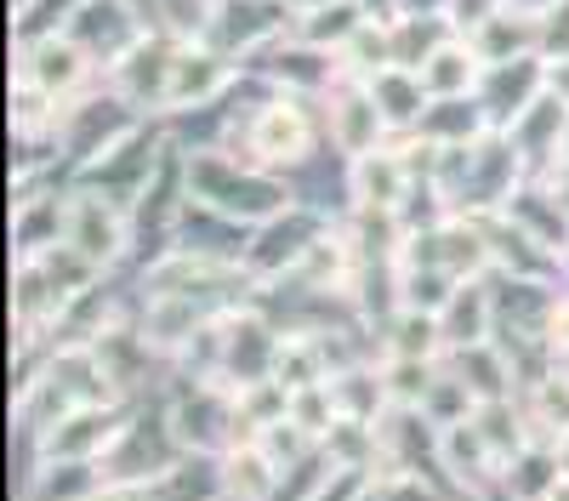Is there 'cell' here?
Masks as SVG:
<instances>
[{
  "instance_id": "74e56055",
  "label": "cell",
  "mask_w": 569,
  "mask_h": 501,
  "mask_svg": "<svg viewBox=\"0 0 569 501\" xmlns=\"http://www.w3.org/2000/svg\"><path fill=\"white\" fill-rule=\"evenodd\" d=\"M337 393H330V382H308V388H291V422L308 428L313 439L330 433V422H337Z\"/></svg>"
},
{
  "instance_id": "ee69618b",
  "label": "cell",
  "mask_w": 569,
  "mask_h": 501,
  "mask_svg": "<svg viewBox=\"0 0 569 501\" xmlns=\"http://www.w3.org/2000/svg\"><path fill=\"white\" fill-rule=\"evenodd\" d=\"M547 86L569 103V52H563V58H547Z\"/></svg>"
},
{
  "instance_id": "7bdbcfd3",
  "label": "cell",
  "mask_w": 569,
  "mask_h": 501,
  "mask_svg": "<svg viewBox=\"0 0 569 501\" xmlns=\"http://www.w3.org/2000/svg\"><path fill=\"white\" fill-rule=\"evenodd\" d=\"M552 348H569V285L558 291V313H552Z\"/></svg>"
},
{
  "instance_id": "7dc6e473",
  "label": "cell",
  "mask_w": 569,
  "mask_h": 501,
  "mask_svg": "<svg viewBox=\"0 0 569 501\" xmlns=\"http://www.w3.org/2000/svg\"><path fill=\"white\" fill-rule=\"evenodd\" d=\"M405 12H421V18H445L450 0H405Z\"/></svg>"
},
{
  "instance_id": "cb8c5ba5",
  "label": "cell",
  "mask_w": 569,
  "mask_h": 501,
  "mask_svg": "<svg viewBox=\"0 0 569 501\" xmlns=\"http://www.w3.org/2000/svg\"><path fill=\"white\" fill-rule=\"evenodd\" d=\"M370 98H376V109H382V120H388L393 131H416L421 114H427V103H433V91H427L421 69L388 63V69L370 74Z\"/></svg>"
},
{
  "instance_id": "ab89813d",
  "label": "cell",
  "mask_w": 569,
  "mask_h": 501,
  "mask_svg": "<svg viewBox=\"0 0 569 501\" xmlns=\"http://www.w3.org/2000/svg\"><path fill=\"white\" fill-rule=\"evenodd\" d=\"M501 7H507V0H450V12H445V18H450L456 34H479Z\"/></svg>"
},
{
  "instance_id": "f907efd6",
  "label": "cell",
  "mask_w": 569,
  "mask_h": 501,
  "mask_svg": "<svg viewBox=\"0 0 569 501\" xmlns=\"http://www.w3.org/2000/svg\"><path fill=\"white\" fill-rule=\"evenodd\" d=\"M563 154H569V137H563Z\"/></svg>"
},
{
  "instance_id": "4fadbf2b",
  "label": "cell",
  "mask_w": 569,
  "mask_h": 501,
  "mask_svg": "<svg viewBox=\"0 0 569 501\" xmlns=\"http://www.w3.org/2000/svg\"><path fill=\"white\" fill-rule=\"evenodd\" d=\"M251 234H257V222H240V217H228V211H217V206H206V200H188V194H182L166 246L200 251V257H222V262H246Z\"/></svg>"
},
{
  "instance_id": "e0dca14e",
  "label": "cell",
  "mask_w": 569,
  "mask_h": 501,
  "mask_svg": "<svg viewBox=\"0 0 569 501\" xmlns=\"http://www.w3.org/2000/svg\"><path fill=\"white\" fill-rule=\"evenodd\" d=\"M126 410H131V399H120V404H74L40 433L34 455H86V462H98L103 444L120 433Z\"/></svg>"
},
{
  "instance_id": "c3c4849f",
  "label": "cell",
  "mask_w": 569,
  "mask_h": 501,
  "mask_svg": "<svg viewBox=\"0 0 569 501\" xmlns=\"http://www.w3.org/2000/svg\"><path fill=\"white\" fill-rule=\"evenodd\" d=\"M518 7H530V12H547V7H552V0H518Z\"/></svg>"
},
{
  "instance_id": "52a82bcc",
  "label": "cell",
  "mask_w": 569,
  "mask_h": 501,
  "mask_svg": "<svg viewBox=\"0 0 569 501\" xmlns=\"http://www.w3.org/2000/svg\"><path fill=\"white\" fill-rule=\"evenodd\" d=\"M319 120H325V143L337 149L342 160H359V154L382 149L393 137V126L382 120V109H376V98H370V80H359V74H342L337 86L325 91Z\"/></svg>"
},
{
  "instance_id": "484cf974",
  "label": "cell",
  "mask_w": 569,
  "mask_h": 501,
  "mask_svg": "<svg viewBox=\"0 0 569 501\" xmlns=\"http://www.w3.org/2000/svg\"><path fill=\"white\" fill-rule=\"evenodd\" d=\"M376 348L382 353H421V359H445V325H439V313H427V308H410L399 302L388 319H376Z\"/></svg>"
},
{
  "instance_id": "d6a6232c",
  "label": "cell",
  "mask_w": 569,
  "mask_h": 501,
  "mask_svg": "<svg viewBox=\"0 0 569 501\" xmlns=\"http://www.w3.org/2000/svg\"><path fill=\"white\" fill-rule=\"evenodd\" d=\"M456 273L439 268V262H416V257H399V302L410 308H427V313H439L450 297H456Z\"/></svg>"
},
{
  "instance_id": "30bf717a",
  "label": "cell",
  "mask_w": 569,
  "mask_h": 501,
  "mask_svg": "<svg viewBox=\"0 0 569 501\" xmlns=\"http://www.w3.org/2000/svg\"><path fill=\"white\" fill-rule=\"evenodd\" d=\"M246 69L262 74V80H273L279 91H302V98H325V91L342 80V58L330 52V46L302 40L297 29H291V34H279V40H268Z\"/></svg>"
},
{
  "instance_id": "5b68a950",
  "label": "cell",
  "mask_w": 569,
  "mask_h": 501,
  "mask_svg": "<svg viewBox=\"0 0 569 501\" xmlns=\"http://www.w3.org/2000/svg\"><path fill=\"white\" fill-rule=\"evenodd\" d=\"M166 417L182 450H194V455H222L233 439H246L240 399H233L228 382H177V399L166 404Z\"/></svg>"
},
{
  "instance_id": "d4e9b609",
  "label": "cell",
  "mask_w": 569,
  "mask_h": 501,
  "mask_svg": "<svg viewBox=\"0 0 569 501\" xmlns=\"http://www.w3.org/2000/svg\"><path fill=\"white\" fill-rule=\"evenodd\" d=\"M467 40L479 46V58H485V63H507V58L541 52V12H530V7H518V0H507V7H501L479 34H467Z\"/></svg>"
},
{
  "instance_id": "ba28073f",
  "label": "cell",
  "mask_w": 569,
  "mask_h": 501,
  "mask_svg": "<svg viewBox=\"0 0 569 501\" xmlns=\"http://www.w3.org/2000/svg\"><path fill=\"white\" fill-rule=\"evenodd\" d=\"M240 74H246V63H240V58H228V52H217L211 40H182V46H177V63H171L166 114H160V120H171V114H194V109L222 103Z\"/></svg>"
},
{
  "instance_id": "60d3db41",
  "label": "cell",
  "mask_w": 569,
  "mask_h": 501,
  "mask_svg": "<svg viewBox=\"0 0 569 501\" xmlns=\"http://www.w3.org/2000/svg\"><path fill=\"white\" fill-rule=\"evenodd\" d=\"M569 52V0H552L541 12V58H563Z\"/></svg>"
},
{
  "instance_id": "8992f818",
  "label": "cell",
  "mask_w": 569,
  "mask_h": 501,
  "mask_svg": "<svg viewBox=\"0 0 569 501\" xmlns=\"http://www.w3.org/2000/svg\"><path fill=\"white\" fill-rule=\"evenodd\" d=\"M330 228V217L325 211H313V206H302V200H291L279 217H268V222H257V234H251V246H246V273L257 285H273V280H284L308 251H313V240Z\"/></svg>"
},
{
  "instance_id": "9a60e30c",
  "label": "cell",
  "mask_w": 569,
  "mask_h": 501,
  "mask_svg": "<svg viewBox=\"0 0 569 501\" xmlns=\"http://www.w3.org/2000/svg\"><path fill=\"white\" fill-rule=\"evenodd\" d=\"M69 189L74 182H63V189H18L12 200V262L23 257H46L52 246H63L69 234Z\"/></svg>"
},
{
  "instance_id": "bcb514c9",
  "label": "cell",
  "mask_w": 569,
  "mask_h": 501,
  "mask_svg": "<svg viewBox=\"0 0 569 501\" xmlns=\"http://www.w3.org/2000/svg\"><path fill=\"white\" fill-rule=\"evenodd\" d=\"M552 450H558V468H563V490H569V422L552 433Z\"/></svg>"
},
{
  "instance_id": "44dd1931",
  "label": "cell",
  "mask_w": 569,
  "mask_h": 501,
  "mask_svg": "<svg viewBox=\"0 0 569 501\" xmlns=\"http://www.w3.org/2000/svg\"><path fill=\"white\" fill-rule=\"evenodd\" d=\"M217 479H222V495H240V501H268V495L284 490V473H279L273 455L262 450L257 433L233 439V444L217 455Z\"/></svg>"
},
{
  "instance_id": "f546056e",
  "label": "cell",
  "mask_w": 569,
  "mask_h": 501,
  "mask_svg": "<svg viewBox=\"0 0 569 501\" xmlns=\"http://www.w3.org/2000/svg\"><path fill=\"white\" fill-rule=\"evenodd\" d=\"M501 490H507V495H530V501H536V495H569V490H563V468H558V450H552L547 433L530 439V444L501 468Z\"/></svg>"
},
{
  "instance_id": "9c48e42d",
  "label": "cell",
  "mask_w": 569,
  "mask_h": 501,
  "mask_svg": "<svg viewBox=\"0 0 569 501\" xmlns=\"http://www.w3.org/2000/svg\"><path fill=\"white\" fill-rule=\"evenodd\" d=\"M291 23H297V0H217L206 40L217 46V52L251 63L268 40L291 34Z\"/></svg>"
},
{
  "instance_id": "4dcf8cb0",
  "label": "cell",
  "mask_w": 569,
  "mask_h": 501,
  "mask_svg": "<svg viewBox=\"0 0 569 501\" xmlns=\"http://www.w3.org/2000/svg\"><path fill=\"white\" fill-rule=\"evenodd\" d=\"M370 12L359 7V0H325V7H308V12H297V34L302 40H313V46H330V52H342V46L353 40V29L365 23Z\"/></svg>"
},
{
  "instance_id": "2e32d148",
  "label": "cell",
  "mask_w": 569,
  "mask_h": 501,
  "mask_svg": "<svg viewBox=\"0 0 569 501\" xmlns=\"http://www.w3.org/2000/svg\"><path fill=\"white\" fill-rule=\"evenodd\" d=\"M541 91H547V58L541 52H525V58H507V63H485L479 103H485L490 126L507 131L518 114L541 98Z\"/></svg>"
},
{
  "instance_id": "f35d334b",
  "label": "cell",
  "mask_w": 569,
  "mask_h": 501,
  "mask_svg": "<svg viewBox=\"0 0 569 501\" xmlns=\"http://www.w3.org/2000/svg\"><path fill=\"white\" fill-rule=\"evenodd\" d=\"M80 7H86V0H29V7H18V12H12V40L69 29V18H74Z\"/></svg>"
},
{
  "instance_id": "b9f144b4",
  "label": "cell",
  "mask_w": 569,
  "mask_h": 501,
  "mask_svg": "<svg viewBox=\"0 0 569 501\" xmlns=\"http://www.w3.org/2000/svg\"><path fill=\"white\" fill-rule=\"evenodd\" d=\"M536 177H541L547 189H552V200H558V206L569 211V154H558V160H552L547 171H536Z\"/></svg>"
},
{
  "instance_id": "8d00e7d4",
  "label": "cell",
  "mask_w": 569,
  "mask_h": 501,
  "mask_svg": "<svg viewBox=\"0 0 569 501\" xmlns=\"http://www.w3.org/2000/svg\"><path fill=\"white\" fill-rule=\"evenodd\" d=\"M421 410L433 417L439 428H456V422H472V410H479V399H472V388L456 377V371H439V382L427 388Z\"/></svg>"
},
{
  "instance_id": "681fc988",
  "label": "cell",
  "mask_w": 569,
  "mask_h": 501,
  "mask_svg": "<svg viewBox=\"0 0 569 501\" xmlns=\"http://www.w3.org/2000/svg\"><path fill=\"white\" fill-rule=\"evenodd\" d=\"M308 7H325V0H297V12H308Z\"/></svg>"
},
{
  "instance_id": "d6986e66",
  "label": "cell",
  "mask_w": 569,
  "mask_h": 501,
  "mask_svg": "<svg viewBox=\"0 0 569 501\" xmlns=\"http://www.w3.org/2000/svg\"><path fill=\"white\" fill-rule=\"evenodd\" d=\"M445 371H456L472 399H507V393H525V377H518V359L501 337H485V342H467V348H445Z\"/></svg>"
},
{
  "instance_id": "3957f363",
  "label": "cell",
  "mask_w": 569,
  "mask_h": 501,
  "mask_svg": "<svg viewBox=\"0 0 569 501\" xmlns=\"http://www.w3.org/2000/svg\"><path fill=\"white\" fill-rule=\"evenodd\" d=\"M12 46H18V52H12V80H23V86L46 91L52 103L80 98V91L103 74L98 63L86 58V46H80L69 29H52V34H23V40H12Z\"/></svg>"
},
{
  "instance_id": "4316f807",
  "label": "cell",
  "mask_w": 569,
  "mask_h": 501,
  "mask_svg": "<svg viewBox=\"0 0 569 501\" xmlns=\"http://www.w3.org/2000/svg\"><path fill=\"white\" fill-rule=\"evenodd\" d=\"M421 80L433 98H472L485 80V58H479V46H472L467 34H450L433 58L421 63Z\"/></svg>"
},
{
  "instance_id": "277c9868",
  "label": "cell",
  "mask_w": 569,
  "mask_h": 501,
  "mask_svg": "<svg viewBox=\"0 0 569 501\" xmlns=\"http://www.w3.org/2000/svg\"><path fill=\"white\" fill-rule=\"evenodd\" d=\"M279 348H284V325L257 297L240 302V308H228L222 313V371H217V382H228L233 393H240V388L273 377L279 371Z\"/></svg>"
},
{
  "instance_id": "ffe728a7",
  "label": "cell",
  "mask_w": 569,
  "mask_h": 501,
  "mask_svg": "<svg viewBox=\"0 0 569 501\" xmlns=\"http://www.w3.org/2000/svg\"><path fill=\"white\" fill-rule=\"evenodd\" d=\"M507 137H512V149L525 154V166H530V171H547V166L563 154V137H569V103L547 86L541 98H536L525 114H518V120L507 126Z\"/></svg>"
},
{
  "instance_id": "836d02e7",
  "label": "cell",
  "mask_w": 569,
  "mask_h": 501,
  "mask_svg": "<svg viewBox=\"0 0 569 501\" xmlns=\"http://www.w3.org/2000/svg\"><path fill=\"white\" fill-rule=\"evenodd\" d=\"M337 58H342V74L370 80L376 69H388V63H393V23H388V18H365Z\"/></svg>"
},
{
  "instance_id": "ac0fdd59",
  "label": "cell",
  "mask_w": 569,
  "mask_h": 501,
  "mask_svg": "<svg viewBox=\"0 0 569 501\" xmlns=\"http://www.w3.org/2000/svg\"><path fill=\"white\" fill-rule=\"evenodd\" d=\"M439 468H445V484L461 490V495L501 490V455L490 450L479 422H456V428L439 433Z\"/></svg>"
},
{
  "instance_id": "1f68e13d",
  "label": "cell",
  "mask_w": 569,
  "mask_h": 501,
  "mask_svg": "<svg viewBox=\"0 0 569 501\" xmlns=\"http://www.w3.org/2000/svg\"><path fill=\"white\" fill-rule=\"evenodd\" d=\"M450 18H421V12H399L393 18V63L405 69H421L427 58L439 52V46L450 40Z\"/></svg>"
},
{
  "instance_id": "f1b7e54d",
  "label": "cell",
  "mask_w": 569,
  "mask_h": 501,
  "mask_svg": "<svg viewBox=\"0 0 569 501\" xmlns=\"http://www.w3.org/2000/svg\"><path fill=\"white\" fill-rule=\"evenodd\" d=\"M330 393H337L342 417L382 422V410L393 404V399H388V382H382V353H376V359H353V364H337V371H330Z\"/></svg>"
},
{
  "instance_id": "8fae6325",
  "label": "cell",
  "mask_w": 569,
  "mask_h": 501,
  "mask_svg": "<svg viewBox=\"0 0 569 501\" xmlns=\"http://www.w3.org/2000/svg\"><path fill=\"white\" fill-rule=\"evenodd\" d=\"M74 251H86L98 268H114L126 251H131V240H137V222H131V211L126 206H114L109 194H98V189H69V234H63Z\"/></svg>"
},
{
  "instance_id": "7c38bea8",
  "label": "cell",
  "mask_w": 569,
  "mask_h": 501,
  "mask_svg": "<svg viewBox=\"0 0 569 501\" xmlns=\"http://www.w3.org/2000/svg\"><path fill=\"white\" fill-rule=\"evenodd\" d=\"M149 29H154V23H149V7H142V0H86V7L69 18V34L86 46V58L98 63L103 74H109Z\"/></svg>"
},
{
  "instance_id": "6da1fadb",
  "label": "cell",
  "mask_w": 569,
  "mask_h": 501,
  "mask_svg": "<svg viewBox=\"0 0 569 501\" xmlns=\"http://www.w3.org/2000/svg\"><path fill=\"white\" fill-rule=\"evenodd\" d=\"M182 189H188V200H206V206L240 217V222H268V217H279L284 206L297 200V189L284 182V171L251 166V160H240L222 143L182 149Z\"/></svg>"
},
{
  "instance_id": "7a4b0ae2",
  "label": "cell",
  "mask_w": 569,
  "mask_h": 501,
  "mask_svg": "<svg viewBox=\"0 0 569 501\" xmlns=\"http://www.w3.org/2000/svg\"><path fill=\"white\" fill-rule=\"evenodd\" d=\"M182 439L171 433V417H142L126 410L120 433L103 444L98 473H103V495H160V484L171 479V468L182 462Z\"/></svg>"
},
{
  "instance_id": "7402d4cb",
  "label": "cell",
  "mask_w": 569,
  "mask_h": 501,
  "mask_svg": "<svg viewBox=\"0 0 569 501\" xmlns=\"http://www.w3.org/2000/svg\"><path fill=\"white\" fill-rule=\"evenodd\" d=\"M439 325H445V348H467V342L496 337L501 319H496V285H490V273L456 285V297L439 308Z\"/></svg>"
},
{
  "instance_id": "f6af8a7d",
  "label": "cell",
  "mask_w": 569,
  "mask_h": 501,
  "mask_svg": "<svg viewBox=\"0 0 569 501\" xmlns=\"http://www.w3.org/2000/svg\"><path fill=\"white\" fill-rule=\"evenodd\" d=\"M359 7H365L370 18H388V23H393V18L405 12V0H359Z\"/></svg>"
},
{
  "instance_id": "5bb4252c",
  "label": "cell",
  "mask_w": 569,
  "mask_h": 501,
  "mask_svg": "<svg viewBox=\"0 0 569 501\" xmlns=\"http://www.w3.org/2000/svg\"><path fill=\"white\" fill-rule=\"evenodd\" d=\"M177 34H160L149 29L131 52L109 69V80L126 91V98L142 109V114H166V86H171V63H177Z\"/></svg>"
},
{
  "instance_id": "603a6c76",
  "label": "cell",
  "mask_w": 569,
  "mask_h": 501,
  "mask_svg": "<svg viewBox=\"0 0 569 501\" xmlns=\"http://www.w3.org/2000/svg\"><path fill=\"white\" fill-rule=\"evenodd\" d=\"M485 131H496V126L479 103V91H472V98H433L421 126H416V137H427L433 149H467V143H479Z\"/></svg>"
},
{
  "instance_id": "d590c367",
  "label": "cell",
  "mask_w": 569,
  "mask_h": 501,
  "mask_svg": "<svg viewBox=\"0 0 569 501\" xmlns=\"http://www.w3.org/2000/svg\"><path fill=\"white\" fill-rule=\"evenodd\" d=\"M233 399H240V428H246V433H262V428H273V422L291 417V388H284L279 377H262V382L240 388Z\"/></svg>"
},
{
  "instance_id": "83f0119b",
  "label": "cell",
  "mask_w": 569,
  "mask_h": 501,
  "mask_svg": "<svg viewBox=\"0 0 569 501\" xmlns=\"http://www.w3.org/2000/svg\"><path fill=\"white\" fill-rule=\"evenodd\" d=\"M501 211H507L512 222H525L536 240H547V246H552V251L569 262V211L552 200V189H547V182H541L536 171L525 177V189H518V194H512Z\"/></svg>"
},
{
  "instance_id": "e575fe53",
  "label": "cell",
  "mask_w": 569,
  "mask_h": 501,
  "mask_svg": "<svg viewBox=\"0 0 569 501\" xmlns=\"http://www.w3.org/2000/svg\"><path fill=\"white\" fill-rule=\"evenodd\" d=\"M445 359H421V353H382V382L393 404H421L427 388L439 382Z\"/></svg>"
}]
</instances>
